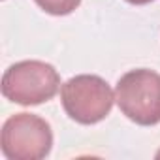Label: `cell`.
I'll return each mask as SVG.
<instances>
[{"label":"cell","instance_id":"cell-1","mask_svg":"<svg viewBox=\"0 0 160 160\" xmlns=\"http://www.w3.org/2000/svg\"><path fill=\"white\" fill-rule=\"evenodd\" d=\"M60 102L66 115L79 124H98L113 109L115 91L104 77L79 73L60 87Z\"/></svg>","mask_w":160,"mask_h":160},{"label":"cell","instance_id":"cell-4","mask_svg":"<svg viewBox=\"0 0 160 160\" xmlns=\"http://www.w3.org/2000/svg\"><path fill=\"white\" fill-rule=\"evenodd\" d=\"M0 149L8 160H42L53 149L51 124L34 113H15L2 124Z\"/></svg>","mask_w":160,"mask_h":160},{"label":"cell","instance_id":"cell-7","mask_svg":"<svg viewBox=\"0 0 160 160\" xmlns=\"http://www.w3.org/2000/svg\"><path fill=\"white\" fill-rule=\"evenodd\" d=\"M154 156H156V158H158V160H160V149H158V151H156V154H154Z\"/></svg>","mask_w":160,"mask_h":160},{"label":"cell","instance_id":"cell-6","mask_svg":"<svg viewBox=\"0 0 160 160\" xmlns=\"http://www.w3.org/2000/svg\"><path fill=\"white\" fill-rule=\"evenodd\" d=\"M128 4H134V6H145V4H151L154 0H126Z\"/></svg>","mask_w":160,"mask_h":160},{"label":"cell","instance_id":"cell-3","mask_svg":"<svg viewBox=\"0 0 160 160\" xmlns=\"http://www.w3.org/2000/svg\"><path fill=\"white\" fill-rule=\"evenodd\" d=\"M115 104L121 113L139 124L160 122V73L149 68H136L119 77L115 85Z\"/></svg>","mask_w":160,"mask_h":160},{"label":"cell","instance_id":"cell-2","mask_svg":"<svg viewBox=\"0 0 160 160\" xmlns=\"http://www.w3.org/2000/svg\"><path fill=\"white\" fill-rule=\"evenodd\" d=\"M60 73L45 60H19L2 75V94L19 106H40L60 91Z\"/></svg>","mask_w":160,"mask_h":160},{"label":"cell","instance_id":"cell-5","mask_svg":"<svg viewBox=\"0 0 160 160\" xmlns=\"http://www.w3.org/2000/svg\"><path fill=\"white\" fill-rule=\"evenodd\" d=\"M34 2L49 15H55V17H62V15H70L73 13L81 0H34Z\"/></svg>","mask_w":160,"mask_h":160}]
</instances>
